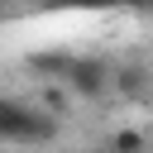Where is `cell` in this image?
I'll return each instance as SVG.
<instances>
[{"mask_svg": "<svg viewBox=\"0 0 153 153\" xmlns=\"http://www.w3.org/2000/svg\"><path fill=\"white\" fill-rule=\"evenodd\" d=\"M0 139L5 143H38V139H53V120L19 105V100H0Z\"/></svg>", "mask_w": 153, "mask_h": 153, "instance_id": "6da1fadb", "label": "cell"}, {"mask_svg": "<svg viewBox=\"0 0 153 153\" xmlns=\"http://www.w3.org/2000/svg\"><path fill=\"white\" fill-rule=\"evenodd\" d=\"M110 148H115V153H143V134H139V129H120V134L110 139Z\"/></svg>", "mask_w": 153, "mask_h": 153, "instance_id": "3957f363", "label": "cell"}, {"mask_svg": "<svg viewBox=\"0 0 153 153\" xmlns=\"http://www.w3.org/2000/svg\"><path fill=\"white\" fill-rule=\"evenodd\" d=\"M67 86L81 96H100L110 81H105V67L96 57H67Z\"/></svg>", "mask_w": 153, "mask_h": 153, "instance_id": "7a4b0ae2", "label": "cell"}, {"mask_svg": "<svg viewBox=\"0 0 153 153\" xmlns=\"http://www.w3.org/2000/svg\"><path fill=\"white\" fill-rule=\"evenodd\" d=\"M110 153H115V148H110Z\"/></svg>", "mask_w": 153, "mask_h": 153, "instance_id": "277c9868", "label": "cell"}]
</instances>
